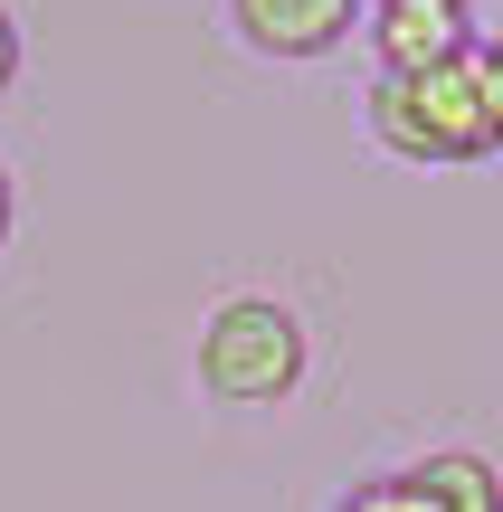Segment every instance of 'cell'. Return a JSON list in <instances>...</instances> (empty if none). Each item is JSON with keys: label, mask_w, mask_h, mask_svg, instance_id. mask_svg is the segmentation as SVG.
<instances>
[{"label": "cell", "mask_w": 503, "mask_h": 512, "mask_svg": "<svg viewBox=\"0 0 503 512\" xmlns=\"http://www.w3.org/2000/svg\"><path fill=\"white\" fill-rule=\"evenodd\" d=\"M361 114L399 162H485V152H503V86H494L485 48H456L418 76H371Z\"/></svg>", "instance_id": "1"}, {"label": "cell", "mask_w": 503, "mask_h": 512, "mask_svg": "<svg viewBox=\"0 0 503 512\" xmlns=\"http://www.w3.org/2000/svg\"><path fill=\"white\" fill-rule=\"evenodd\" d=\"M418 475H428V484H437V494H447L456 512H503V475H494L485 456H466V446H447V456H428Z\"/></svg>", "instance_id": "5"}, {"label": "cell", "mask_w": 503, "mask_h": 512, "mask_svg": "<svg viewBox=\"0 0 503 512\" xmlns=\"http://www.w3.org/2000/svg\"><path fill=\"white\" fill-rule=\"evenodd\" d=\"M361 19V0H228V29L257 57H323L342 48Z\"/></svg>", "instance_id": "3"}, {"label": "cell", "mask_w": 503, "mask_h": 512, "mask_svg": "<svg viewBox=\"0 0 503 512\" xmlns=\"http://www.w3.org/2000/svg\"><path fill=\"white\" fill-rule=\"evenodd\" d=\"M333 512H456V503H447V494H437V484H428V475H418V465H409V475L352 484V494H342Z\"/></svg>", "instance_id": "6"}, {"label": "cell", "mask_w": 503, "mask_h": 512, "mask_svg": "<svg viewBox=\"0 0 503 512\" xmlns=\"http://www.w3.org/2000/svg\"><path fill=\"white\" fill-rule=\"evenodd\" d=\"M19 86V19H10V0H0V95Z\"/></svg>", "instance_id": "7"}, {"label": "cell", "mask_w": 503, "mask_h": 512, "mask_svg": "<svg viewBox=\"0 0 503 512\" xmlns=\"http://www.w3.org/2000/svg\"><path fill=\"white\" fill-rule=\"evenodd\" d=\"M485 57H494V86H503V38H485Z\"/></svg>", "instance_id": "9"}, {"label": "cell", "mask_w": 503, "mask_h": 512, "mask_svg": "<svg viewBox=\"0 0 503 512\" xmlns=\"http://www.w3.org/2000/svg\"><path fill=\"white\" fill-rule=\"evenodd\" d=\"M304 351L314 342H304V323L276 294H228L200 323V380H209V399H228V408H276V399H295Z\"/></svg>", "instance_id": "2"}, {"label": "cell", "mask_w": 503, "mask_h": 512, "mask_svg": "<svg viewBox=\"0 0 503 512\" xmlns=\"http://www.w3.org/2000/svg\"><path fill=\"white\" fill-rule=\"evenodd\" d=\"M371 48H380V76H418L437 57L475 48V19H466V0H380Z\"/></svg>", "instance_id": "4"}, {"label": "cell", "mask_w": 503, "mask_h": 512, "mask_svg": "<svg viewBox=\"0 0 503 512\" xmlns=\"http://www.w3.org/2000/svg\"><path fill=\"white\" fill-rule=\"evenodd\" d=\"M10 209H19V200H10V171H0V247H10Z\"/></svg>", "instance_id": "8"}]
</instances>
